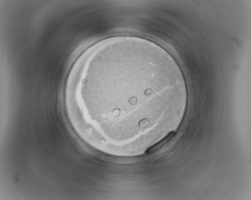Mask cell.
Returning <instances> with one entry per match:
<instances>
[{"label": "cell", "instance_id": "2", "mask_svg": "<svg viewBox=\"0 0 251 200\" xmlns=\"http://www.w3.org/2000/svg\"><path fill=\"white\" fill-rule=\"evenodd\" d=\"M137 101V98L135 97H132L130 100V102L132 104L134 105V103H136Z\"/></svg>", "mask_w": 251, "mask_h": 200}, {"label": "cell", "instance_id": "1", "mask_svg": "<svg viewBox=\"0 0 251 200\" xmlns=\"http://www.w3.org/2000/svg\"><path fill=\"white\" fill-rule=\"evenodd\" d=\"M175 135L176 133L174 132H172L169 133L162 140L147 149L145 151L146 154L150 155V154L154 153L160 150L164 145L169 143L174 138Z\"/></svg>", "mask_w": 251, "mask_h": 200}]
</instances>
